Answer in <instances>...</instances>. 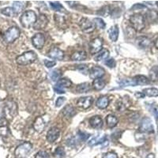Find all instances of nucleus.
I'll return each instance as SVG.
<instances>
[{
  "label": "nucleus",
  "mask_w": 158,
  "mask_h": 158,
  "mask_svg": "<svg viewBox=\"0 0 158 158\" xmlns=\"http://www.w3.org/2000/svg\"><path fill=\"white\" fill-rule=\"evenodd\" d=\"M89 137V135L86 134L85 132H82V131H78L77 134V138L81 141H86Z\"/></svg>",
  "instance_id": "37998d69"
},
{
  "label": "nucleus",
  "mask_w": 158,
  "mask_h": 158,
  "mask_svg": "<svg viewBox=\"0 0 158 158\" xmlns=\"http://www.w3.org/2000/svg\"><path fill=\"white\" fill-rule=\"evenodd\" d=\"M48 56L51 59H57V60H63L64 59V52L58 47H53L48 52Z\"/></svg>",
  "instance_id": "f8f14e48"
},
{
  "label": "nucleus",
  "mask_w": 158,
  "mask_h": 158,
  "mask_svg": "<svg viewBox=\"0 0 158 158\" xmlns=\"http://www.w3.org/2000/svg\"><path fill=\"white\" fill-rule=\"evenodd\" d=\"M60 136V131L56 127H53L50 128L47 133V140L48 142L50 143H53L56 142L58 138Z\"/></svg>",
  "instance_id": "4468645a"
},
{
  "label": "nucleus",
  "mask_w": 158,
  "mask_h": 158,
  "mask_svg": "<svg viewBox=\"0 0 158 158\" xmlns=\"http://www.w3.org/2000/svg\"><path fill=\"white\" fill-rule=\"evenodd\" d=\"M106 137L105 136H97V137H94V138L90 139V141L89 142V146H95V145H97V144L102 143V142H104Z\"/></svg>",
  "instance_id": "473e14b6"
},
{
  "label": "nucleus",
  "mask_w": 158,
  "mask_h": 158,
  "mask_svg": "<svg viewBox=\"0 0 158 158\" xmlns=\"http://www.w3.org/2000/svg\"><path fill=\"white\" fill-rule=\"evenodd\" d=\"M32 149V143L25 142L16 148L15 151V156L16 158H26L30 153Z\"/></svg>",
  "instance_id": "20e7f679"
},
{
  "label": "nucleus",
  "mask_w": 158,
  "mask_h": 158,
  "mask_svg": "<svg viewBox=\"0 0 158 158\" xmlns=\"http://www.w3.org/2000/svg\"><path fill=\"white\" fill-rule=\"evenodd\" d=\"M54 156L56 158H64L66 156V152L64 150V148L62 146H59L56 149L54 152Z\"/></svg>",
  "instance_id": "4c0bfd02"
},
{
  "label": "nucleus",
  "mask_w": 158,
  "mask_h": 158,
  "mask_svg": "<svg viewBox=\"0 0 158 158\" xmlns=\"http://www.w3.org/2000/svg\"><path fill=\"white\" fill-rule=\"evenodd\" d=\"M92 86L94 87V89L97 91H100V90H102L105 87V82L103 81V79L101 78H97L94 80L93 81V84H92Z\"/></svg>",
  "instance_id": "c756f323"
},
{
  "label": "nucleus",
  "mask_w": 158,
  "mask_h": 158,
  "mask_svg": "<svg viewBox=\"0 0 158 158\" xmlns=\"http://www.w3.org/2000/svg\"><path fill=\"white\" fill-rule=\"evenodd\" d=\"M93 102H94V98L92 97H80L77 101V107L82 109H88L89 108H90Z\"/></svg>",
  "instance_id": "ddd939ff"
},
{
  "label": "nucleus",
  "mask_w": 158,
  "mask_h": 158,
  "mask_svg": "<svg viewBox=\"0 0 158 158\" xmlns=\"http://www.w3.org/2000/svg\"><path fill=\"white\" fill-rule=\"evenodd\" d=\"M9 133L7 122L6 118L0 119V136H6Z\"/></svg>",
  "instance_id": "393cba45"
},
{
  "label": "nucleus",
  "mask_w": 158,
  "mask_h": 158,
  "mask_svg": "<svg viewBox=\"0 0 158 158\" xmlns=\"http://www.w3.org/2000/svg\"><path fill=\"white\" fill-rule=\"evenodd\" d=\"M156 6H158V1L156 2Z\"/></svg>",
  "instance_id": "13d9d810"
},
{
  "label": "nucleus",
  "mask_w": 158,
  "mask_h": 158,
  "mask_svg": "<svg viewBox=\"0 0 158 158\" xmlns=\"http://www.w3.org/2000/svg\"><path fill=\"white\" fill-rule=\"evenodd\" d=\"M153 115H154L156 119H158V106L153 108Z\"/></svg>",
  "instance_id": "5fc2aeb1"
},
{
  "label": "nucleus",
  "mask_w": 158,
  "mask_h": 158,
  "mask_svg": "<svg viewBox=\"0 0 158 158\" xmlns=\"http://www.w3.org/2000/svg\"><path fill=\"white\" fill-rule=\"evenodd\" d=\"M127 108V105L126 104V102L123 101V99H119L116 103V108L118 111H123Z\"/></svg>",
  "instance_id": "ea45409f"
},
{
  "label": "nucleus",
  "mask_w": 158,
  "mask_h": 158,
  "mask_svg": "<svg viewBox=\"0 0 158 158\" xmlns=\"http://www.w3.org/2000/svg\"><path fill=\"white\" fill-rule=\"evenodd\" d=\"M109 51L107 50V49H103L101 52H99L98 54L94 57V60L96 62H100L102 61V60H105L106 59H108V56H109Z\"/></svg>",
  "instance_id": "bb28decb"
},
{
  "label": "nucleus",
  "mask_w": 158,
  "mask_h": 158,
  "mask_svg": "<svg viewBox=\"0 0 158 158\" xmlns=\"http://www.w3.org/2000/svg\"><path fill=\"white\" fill-rule=\"evenodd\" d=\"M89 124L94 129H100L103 126V119L99 115H94L90 118Z\"/></svg>",
  "instance_id": "dca6fc26"
},
{
  "label": "nucleus",
  "mask_w": 158,
  "mask_h": 158,
  "mask_svg": "<svg viewBox=\"0 0 158 158\" xmlns=\"http://www.w3.org/2000/svg\"><path fill=\"white\" fill-rule=\"evenodd\" d=\"M62 113L65 117L67 118H72L76 115V110L74 107L70 105V104H67V106L65 107L63 110H62Z\"/></svg>",
  "instance_id": "4be33fe9"
},
{
  "label": "nucleus",
  "mask_w": 158,
  "mask_h": 158,
  "mask_svg": "<svg viewBox=\"0 0 158 158\" xmlns=\"http://www.w3.org/2000/svg\"><path fill=\"white\" fill-rule=\"evenodd\" d=\"M37 20V16L33 10H27L24 12L20 18V22L24 28L29 29L34 26Z\"/></svg>",
  "instance_id": "f257e3e1"
},
{
  "label": "nucleus",
  "mask_w": 158,
  "mask_h": 158,
  "mask_svg": "<svg viewBox=\"0 0 158 158\" xmlns=\"http://www.w3.org/2000/svg\"><path fill=\"white\" fill-rule=\"evenodd\" d=\"M155 47L156 49H158V38L155 40Z\"/></svg>",
  "instance_id": "4d7b16f0"
},
{
  "label": "nucleus",
  "mask_w": 158,
  "mask_h": 158,
  "mask_svg": "<svg viewBox=\"0 0 158 158\" xmlns=\"http://www.w3.org/2000/svg\"><path fill=\"white\" fill-rule=\"evenodd\" d=\"M148 18L151 21H155L157 18V13L155 10H150L148 13Z\"/></svg>",
  "instance_id": "c03bdc74"
},
{
  "label": "nucleus",
  "mask_w": 158,
  "mask_h": 158,
  "mask_svg": "<svg viewBox=\"0 0 158 158\" xmlns=\"http://www.w3.org/2000/svg\"><path fill=\"white\" fill-rule=\"evenodd\" d=\"M139 132L142 134H153L154 133V127L151 118L146 117L144 118L139 125Z\"/></svg>",
  "instance_id": "0eeeda50"
},
{
  "label": "nucleus",
  "mask_w": 158,
  "mask_h": 158,
  "mask_svg": "<svg viewBox=\"0 0 158 158\" xmlns=\"http://www.w3.org/2000/svg\"><path fill=\"white\" fill-rule=\"evenodd\" d=\"M149 77L152 81H156L158 80V66H155L149 71Z\"/></svg>",
  "instance_id": "c9c22d12"
},
{
  "label": "nucleus",
  "mask_w": 158,
  "mask_h": 158,
  "mask_svg": "<svg viewBox=\"0 0 158 158\" xmlns=\"http://www.w3.org/2000/svg\"><path fill=\"white\" fill-rule=\"evenodd\" d=\"M134 84L135 85H142L149 84V79L144 75H137L132 78Z\"/></svg>",
  "instance_id": "aec40b11"
},
{
  "label": "nucleus",
  "mask_w": 158,
  "mask_h": 158,
  "mask_svg": "<svg viewBox=\"0 0 158 158\" xmlns=\"http://www.w3.org/2000/svg\"><path fill=\"white\" fill-rule=\"evenodd\" d=\"M103 39L100 37H97L94 39L89 44V52L92 55L98 54L99 52L102 50L103 43H104Z\"/></svg>",
  "instance_id": "1a4fd4ad"
},
{
  "label": "nucleus",
  "mask_w": 158,
  "mask_h": 158,
  "mask_svg": "<svg viewBox=\"0 0 158 158\" xmlns=\"http://www.w3.org/2000/svg\"><path fill=\"white\" fill-rule=\"evenodd\" d=\"M135 97H136V98H144V97H146V95L143 94V92H137V93H135Z\"/></svg>",
  "instance_id": "603ef678"
},
{
  "label": "nucleus",
  "mask_w": 158,
  "mask_h": 158,
  "mask_svg": "<svg viewBox=\"0 0 158 158\" xmlns=\"http://www.w3.org/2000/svg\"><path fill=\"white\" fill-rule=\"evenodd\" d=\"M66 101V98L63 97H59V98L56 100V106L57 107V108H59V107H61L62 105H63V104H64V102Z\"/></svg>",
  "instance_id": "49530a36"
},
{
  "label": "nucleus",
  "mask_w": 158,
  "mask_h": 158,
  "mask_svg": "<svg viewBox=\"0 0 158 158\" xmlns=\"http://www.w3.org/2000/svg\"><path fill=\"white\" fill-rule=\"evenodd\" d=\"M146 158H155V155L153 153H149L146 156Z\"/></svg>",
  "instance_id": "6e6d98bb"
},
{
  "label": "nucleus",
  "mask_w": 158,
  "mask_h": 158,
  "mask_svg": "<svg viewBox=\"0 0 158 158\" xmlns=\"http://www.w3.org/2000/svg\"><path fill=\"white\" fill-rule=\"evenodd\" d=\"M25 6H26V2H20V1H16V2H14L13 4V8L15 10L17 14L22 12L24 9L25 8Z\"/></svg>",
  "instance_id": "2f4dec72"
},
{
  "label": "nucleus",
  "mask_w": 158,
  "mask_h": 158,
  "mask_svg": "<svg viewBox=\"0 0 158 158\" xmlns=\"http://www.w3.org/2000/svg\"><path fill=\"white\" fill-rule=\"evenodd\" d=\"M105 65H106L107 67H110V68H114V67H115V66H116V62H115V60L114 59H107L106 61H105Z\"/></svg>",
  "instance_id": "a19ab883"
},
{
  "label": "nucleus",
  "mask_w": 158,
  "mask_h": 158,
  "mask_svg": "<svg viewBox=\"0 0 158 158\" xmlns=\"http://www.w3.org/2000/svg\"><path fill=\"white\" fill-rule=\"evenodd\" d=\"M54 90H55V92H56V94H64V93H65L64 89L59 88V87H57V86L54 87Z\"/></svg>",
  "instance_id": "864d4df0"
},
{
  "label": "nucleus",
  "mask_w": 158,
  "mask_h": 158,
  "mask_svg": "<svg viewBox=\"0 0 158 158\" xmlns=\"http://www.w3.org/2000/svg\"><path fill=\"white\" fill-rule=\"evenodd\" d=\"M147 7H146L145 5H142V4L140 3H138V4H135L132 6L131 10H146Z\"/></svg>",
  "instance_id": "a18cd8bd"
},
{
  "label": "nucleus",
  "mask_w": 158,
  "mask_h": 158,
  "mask_svg": "<svg viewBox=\"0 0 158 158\" xmlns=\"http://www.w3.org/2000/svg\"><path fill=\"white\" fill-rule=\"evenodd\" d=\"M20 34H21V31L16 26H12L7 30L3 35V40L6 43L11 44L15 42L18 38H19Z\"/></svg>",
  "instance_id": "423d86ee"
},
{
  "label": "nucleus",
  "mask_w": 158,
  "mask_h": 158,
  "mask_svg": "<svg viewBox=\"0 0 158 158\" xmlns=\"http://www.w3.org/2000/svg\"><path fill=\"white\" fill-rule=\"evenodd\" d=\"M55 22H56V25H57L58 27L61 28V29H64L66 28V24H67V22H66V18L63 15H60V14H56L55 15Z\"/></svg>",
  "instance_id": "b1692460"
},
{
  "label": "nucleus",
  "mask_w": 158,
  "mask_h": 158,
  "mask_svg": "<svg viewBox=\"0 0 158 158\" xmlns=\"http://www.w3.org/2000/svg\"><path fill=\"white\" fill-rule=\"evenodd\" d=\"M130 22L135 31L141 32L146 27V20L141 14H135L130 17Z\"/></svg>",
  "instance_id": "7ed1b4c3"
},
{
  "label": "nucleus",
  "mask_w": 158,
  "mask_h": 158,
  "mask_svg": "<svg viewBox=\"0 0 158 158\" xmlns=\"http://www.w3.org/2000/svg\"><path fill=\"white\" fill-rule=\"evenodd\" d=\"M48 120H46L45 116H38L33 123V128L38 133H42L44 130L45 127L47 126V123Z\"/></svg>",
  "instance_id": "9d476101"
},
{
  "label": "nucleus",
  "mask_w": 158,
  "mask_h": 158,
  "mask_svg": "<svg viewBox=\"0 0 158 158\" xmlns=\"http://www.w3.org/2000/svg\"><path fill=\"white\" fill-rule=\"evenodd\" d=\"M150 40L146 36H141L137 37L136 44L140 48H146L150 45Z\"/></svg>",
  "instance_id": "6ab92c4d"
},
{
  "label": "nucleus",
  "mask_w": 158,
  "mask_h": 158,
  "mask_svg": "<svg viewBox=\"0 0 158 158\" xmlns=\"http://www.w3.org/2000/svg\"><path fill=\"white\" fill-rule=\"evenodd\" d=\"M73 61H82L87 59V53L85 51H76L70 56Z\"/></svg>",
  "instance_id": "a211bd4d"
},
{
  "label": "nucleus",
  "mask_w": 158,
  "mask_h": 158,
  "mask_svg": "<svg viewBox=\"0 0 158 158\" xmlns=\"http://www.w3.org/2000/svg\"><path fill=\"white\" fill-rule=\"evenodd\" d=\"M79 27L82 32L85 33H90L94 31L96 29L95 25L93 22H91L89 18H82L79 22Z\"/></svg>",
  "instance_id": "6e6552de"
},
{
  "label": "nucleus",
  "mask_w": 158,
  "mask_h": 158,
  "mask_svg": "<svg viewBox=\"0 0 158 158\" xmlns=\"http://www.w3.org/2000/svg\"><path fill=\"white\" fill-rule=\"evenodd\" d=\"M50 6L52 9L59 12H64L65 9L59 2H50Z\"/></svg>",
  "instance_id": "e433bc0d"
},
{
  "label": "nucleus",
  "mask_w": 158,
  "mask_h": 158,
  "mask_svg": "<svg viewBox=\"0 0 158 158\" xmlns=\"http://www.w3.org/2000/svg\"><path fill=\"white\" fill-rule=\"evenodd\" d=\"M91 89V85L89 82L81 83L77 85L76 87V90L78 94H83V93H87Z\"/></svg>",
  "instance_id": "cd10ccee"
},
{
  "label": "nucleus",
  "mask_w": 158,
  "mask_h": 158,
  "mask_svg": "<svg viewBox=\"0 0 158 158\" xmlns=\"http://www.w3.org/2000/svg\"><path fill=\"white\" fill-rule=\"evenodd\" d=\"M118 119L115 115H112V114H110V115H107L106 123L108 127L110 128L115 127L117 125V123H118Z\"/></svg>",
  "instance_id": "a878e982"
},
{
  "label": "nucleus",
  "mask_w": 158,
  "mask_h": 158,
  "mask_svg": "<svg viewBox=\"0 0 158 158\" xmlns=\"http://www.w3.org/2000/svg\"><path fill=\"white\" fill-rule=\"evenodd\" d=\"M77 67V70H79L80 72H81L82 74H85V72L88 70V67H87L86 65H84V64H81V65H78V66H76Z\"/></svg>",
  "instance_id": "09e8293b"
},
{
  "label": "nucleus",
  "mask_w": 158,
  "mask_h": 158,
  "mask_svg": "<svg viewBox=\"0 0 158 158\" xmlns=\"http://www.w3.org/2000/svg\"><path fill=\"white\" fill-rule=\"evenodd\" d=\"M101 11H102V14H101V15H104V17H107L109 15L110 12H111L110 6H104V7L101 10Z\"/></svg>",
  "instance_id": "de8ad7c7"
},
{
  "label": "nucleus",
  "mask_w": 158,
  "mask_h": 158,
  "mask_svg": "<svg viewBox=\"0 0 158 158\" xmlns=\"http://www.w3.org/2000/svg\"><path fill=\"white\" fill-rule=\"evenodd\" d=\"M48 18H46V16L43 15H40L39 18L36 20V22L34 25V28L36 29H44L48 25Z\"/></svg>",
  "instance_id": "f3484780"
},
{
  "label": "nucleus",
  "mask_w": 158,
  "mask_h": 158,
  "mask_svg": "<svg viewBox=\"0 0 158 158\" xmlns=\"http://www.w3.org/2000/svg\"><path fill=\"white\" fill-rule=\"evenodd\" d=\"M104 74V70L99 66H95L89 70V77L91 79L101 78Z\"/></svg>",
  "instance_id": "2eb2a0df"
},
{
  "label": "nucleus",
  "mask_w": 158,
  "mask_h": 158,
  "mask_svg": "<svg viewBox=\"0 0 158 158\" xmlns=\"http://www.w3.org/2000/svg\"><path fill=\"white\" fill-rule=\"evenodd\" d=\"M36 59H37V56L34 51H28V52H24L23 54L18 56L16 58V62L18 65L26 66V65L34 63Z\"/></svg>",
  "instance_id": "f03ea898"
},
{
  "label": "nucleus",
  "mask_w": 158,
  "mask_h": 158,
  "mask_svg": "<svg viewBox=\"0 0 158 158\" xmlns=\"http://www.w3.org/2000/svg\"><path fill=\"white\" fill-rule=\"evenodd\" d=\"M35 158H50V156H49V154L48 153V152L41 150L39 151V152L36 153V156H35Z\"/></svg>",
  "instance_id": "79ce46f5"
},
{
  "label": "nucleus",
  "mask_w": 158,
  "mask_h": 158,
  "mask_svg": "<svg viewBox=\"0 0 158 158\" xmlns=\"http://www.w3.org/2000/svg\"><path fill=\"white\" fill-rule=\"evenodd\" d=\"M143 94L149 97H158V89L156 88H147L143 89Z\"/></svg>",
  "instance_id": "7c9ffc66"
},
{
  "label": "nucleus",
  "mask_w": 158,
  "mask_h": 158,
  "mask_svg": "<svg viewBox=\"0 0 158 158\" xmlns=\"http://www.w3.org/2000/svg\"><path fill=\"white\" fill-rule=\"evenodd\" d=\"M51 78L53 81H57L60 79V77L62 75L61 70H53L51 72Z\"/></svg>",
  "instance_id": "58836bf2"
},
{
  "label": "nucleus",
  "mask_w": 158,
  "mask_h": 158,
  "mask_svg": "<svg viewBox=\"0 0 158 158\" xmlns=\"http://www.w3.org/2000/svg\"><path fill=\"white\" fill-rule=\"evenodd\" d=\"M45 66L48 67V68H52V67H55L56 64V63L55 61H50V60H45L44 61Z\"/></svg>",
  "instance_id": "3c124183"
},
{
  "label": "nucleus",
  "mask_w": 158,
  "mask_h": 158,
  "mask_svg": "<svg viewBox=\"0 0 158 158\" xmlns=\"http://www.w3.org/2000/svg\"><path fill=\"white\" fill-rule=\"evenodd\" d=\"M108 36H109V39L111 40V41H116L118 37V25H113L111 26L108 31Z\"/></svg>",
  "instance_id": "5701e85b"
},
{
  "label": "nucleus",
  "mask_w": 158,
  "mask_h": 158,
  "mask_svg": "<svg viewBox=\"0 0 158 158\" xmlns=\"http://www.w3.org/2000/svg\"><path fill=\"white\" fill-rule=\"evenodd\" d=\"M32 44L36 49H41L45 44V36L43 33L38 32L32 37Z\"/></svg>",
  "instance_id": "9b49d317"
},
{
  "label": "nucleus",
  "mask_w": 158,
  "mask_h": 158,
  "mask_svg": "<svg viewBox=\"0 0 158 158\" xmlns=\"http://www.w3.org/2000/svg\"><path fill=\"white\" fill-rule=\"evenodd\" d=\"M1 14L6 17H15L17 15L16 11L13 7H6L0 10Z\"/></svg>",
  "instance_id": "72a5a7b5"
},
{
  "label": "nucleus",
  "mask_w": 158,
  "mask_h": 158,
  "mask_svg": "<svg viewBox=\"0 0 158 158\" xmlns=\"http://www.w3.org/2000/svg\"><path fill=\"white\" fill-rule=\"evenodd\" d=\"M72 82L68 78H60L59 81L56 83V86L59 87L60 89H64V88H70L71 86Z\"/></svg>",
  "instance_id": "c85d7f7f"
},
{
  "label": "nucleus",
  "mask_w": 158,
  "mask_h": 158,
  "mask_svg": "<svg viewBox=\"0 0 158 158\" xmlns=\"http://www.w3.org/2000/svg\"><path fill=\"white\" fill-rule=\"evenodd\" d=\"M102 158H118V156H117L116 153H113V152H108L103 155Z\"/></svg>",
  "instance_id": "8fccbe9b"
},
{
  "label": "nucleus",
  "mask_w": 158,
  "mask_h": 158,
  "mask_svg": "<svg viewBox=\"0 0 158 158\" xmlns=\"http://www.w3.org/2000/svg\"><path fill=\"white\" fill-rule=\"evenodd\" d=\"M3 114L6 119H12L18 114V105L14 101H8L3 108Z\"/></svg>",
  "instance_id": "39448f33"
},
{
  "label": "nucleus",
  "mask_w": 158,
  "mask_h": 158,
  "mask_svg": "<svg viewBox=\"0 0 158 158\" xmlns=\"http://www.w3.org/2000/svg\"><path fill=\"white\" fill-rule=\"evenodd\" d=\"M94 23L95 25V27L98 29H104L106 27V24L104 22V20L100 18H94Z\"/></svg>",
  "instance_id": "f704fd0d"
},
{
  "label": "nucleus",
  "mask_w": 158,
  "mask_h": 158,
  "mask_svg": "<svg viewBox=\"0 0 158 158\" xmlns=\"http://www.w3.org/2000/svg\"><path fill=\"white\" fill-rule=\"evenodd\" d=\"M96 105L100 109H105L109 105V99L107 96H102V97H99L96 103Z\"/></svg>",
  "instance_id": "412c9836"
}]
</instances>
